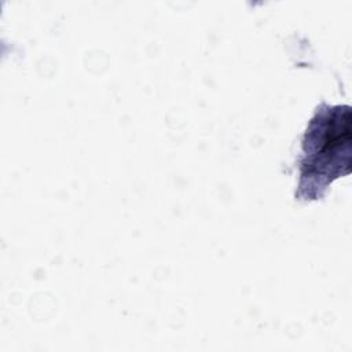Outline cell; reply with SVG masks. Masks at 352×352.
Instances as JSON below:
<instances>
[{"label": "cell", "instance_id": "6da1fadb", "mask_svg": "<svg viewBox=\"0 0 352 352\" xmlns=\"http://www.w3.org/2000/svg\"><path fill=\"white\" fill-rule=\"evenodd\" d=\"M351 107L320 106L302 138L298 199L320 198L331 182L351 172Z\"/></svg>", "mask_w": 352, "mask_h": 352}]
</instances>
